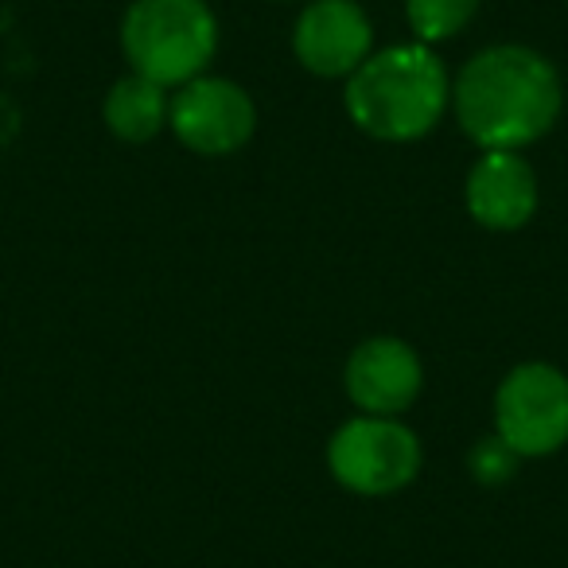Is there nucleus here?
I'll return each mask as SVG.
<instances>
[{
  "label": "nucleus",
  "instance_id": "f257e3e1",
  "mask_svg": "<svg viewBox=\"0 0 568 568\" xmlns=\"http://www.w3.org/2000/svg\"><path fill=\"white\" fill-rule=\"evenodd\" d=\"M452 110L467 141L483 152H521L560 121L565 87L541 51L526 43H495L467 59L452 79Z\"/></svg>",
  "mask_w": 568,
  "mask_h": 568
},
{
  "label": "nucleus",
  "instance_id": "f03ea898",
  "mask_svg": "<svg viewBox=\"0 0 568 568\" xmlns=\"http://www.w3.org/2000/svg\"><path fill=\"white\" fill-rule=\"evenodd\" d=\"M448 105L452 79L428 43L374 51L347 79V113L374 141H420L440 125Z\"/></svg>",
  "mask_w": 568,
  "mask_h": 568
},
{
  "label": "nucleus",
  "instance_id": "7ed1b4c3",
  "mask_svg": "<svg viewBox=\"0 0 568 568\" xmlns=\"http://www.w3.org/2000/svg\"><path fill=\"white\" fill-rule=\"evenodd\" d=\"M121 51L136 74L180 90L219 55V17L206 0H133L121 17Z\"/></svg>",
  "mask_w": 568,
  "mask_h": 568
},
{
  "label": "nucleus",
  "instance_id": "20e7f679",
  "mask_svg": "<svg viewBox=\"0 0 568 568\" xmlns=\"http://www.w3.org/2000/svg\"><path fill=\"white\" fill-rule=\"evenodd\" d=\"M420 440L397 417H371L358 413L347 425L335 428L327 444V467L335 483L355 495L386 498L405 490L420 475Z\"/></svg>",
  "mask_w": 568,
  "mask_h": 568
},
{
  "label": "nucleus",
  "instance_id": "39448f33",
  "mask_svg": "<svg viewBox=\"0 0 568 568\" xmlns=\"http://www.w3.org/2000/svg\"><path fill=\"white\" fill-rule=\"evenodd\" d=\"M495 436L518 459L568 444V378L552 363H521L495 389Z\"/></svg>",
  "mask_w": 568,
  "mask_h": 568
},
{
  "label": "nucleus",
  "instance_id": "423d86ee",
  "mask_svg": "<svg viewBox=\"0 0 568 568\" xmlns=\"http://www.w3.org/2000/svg\"><path fill=\"white\" fill-rule=\"evenodd\" d=\"M168 125L183 149L199 152V156H230L250 144L253 129H257V105L237 82L219 79V74H199L172 94Z\"/></svg>",
  "mask_w": 568,
  "mask_h": 568
},
{
  "label": "nucleus",
  "instance_id": "0eeeda50",
  "mask_svg": "<svg viewBox=\"0 0 568 568\" xmlns=\"http://www.w3.org/2000/svg\"><path fill=\"white\" fill-rule=\"evenodd\" d=\"M293 51L316 79H351L374 55V24L358 0H308L296 17Z\"/></svg>",
  "mask_w": 568,
  "mask_h": 568
},
{
  "label": "nucleus",
  "instance_id": "6e6552de",
  "mask_svg": "<svg viewBox=\"0 0 568 568\" xmlns=\"http://www.w3.org/2000/svg\"><path fill=\"white\" fill-rule=\"evenodd\" d=\"M343 386L358 413L371 417H402L425 386V366L420 355L405 339L394 335H374L358 343L343 371Z\"/></svg>",
  "mask_w": 568,
  "mask_h": 568
},
{
  "label": "nucleus",
  "instance_id": "1a4fd4ad",
  "mask_svg": "<svg viewBox=\"0 0 568 568\" xmlns=\"http://www.w3.org/2000/svg\"><path fill=\"white\" fill-rule=\"evenodd\" d=\"M464 199L479 226L521 230L537 211V172L521 152L490 149L467 172Z\"/></svg>",
  "mask_w": 568,
  "mask_h": 568
},
{
  "label": "nucleus",
  "instance_id": "9d476101",
  "mask_svg": "<svg viewBox=\"0 0 568 568\" xmlns=\"http://www.w3.org/2000/svg\"><path fill=\"white\" fill-rule=\"evenodd\" d=\"M168 110H172L168 90L160 87V82L144 79V74L129 71L125 79H118L110 87L102 118L118 141L149 144L152 136H160V129L168 125Z\"/></svg>",
  "mask_w": 568,
  "mask_h": 568
},
{
  "label": "nucleus",
  "instance_id": "9b49d317",
  "mask_svg": "<svg viewBox=\"0 0 568 568\" xmlns=\"http://www.w3.org/2000/svg\"><path fill=\"white\" fill-rule=\"evenodd\" d=\"M483 0H405V20L409 32L417 36V43H436L456 40L467 24L475 20Z\"/></svg>",
  "mask_w": 568,
  "mask_h": 568
},
{
  "label": "nucleus",
  "instance_id": "f8f14e48",
  "mask_svg": "<svg viewBox=\"0 0 568 568\" xmlns=\"http://www.w3.org/2000/svg\"><path fill=\"white\" fill-rule=\"evenodd\" d=\"M471 471L479 475L483 483H503L518 471V456H514L498 436H487V440L471 452Z\"/></svg>",
  "mask_w": 568,
  "mask_h": 568
},
{
  "label": "nucleus",
  "instance_id": "ddd939ff",
  "mask_svg": "<svg viewBox=\"0 0 568 568\" xmlns=\"http://www.w3.org/2000/svg\"><path fill=\"white\" fill-rule=\"evenodd\" d=\"M17 125H20L17 105H12L9 98H0V141H9V136L17 133Z\"/></svg>",
  "mask_w": 568,
  "mask_h": 568
},
{
  "label": "nucleus",
  "instance_id": "4468645a",
  "mask_svg": "<svg viewBox=\"0 0 568 568\" xmlns=\"http://www.w3.org/2000/svg\"><path fill=\"white\" fill-rule=\"evenodd\" d=\"M276 4H288V0H276Z\"/></svg>",
  "mask_w": 568,
  "mask_h": 568
}]
</instances>
